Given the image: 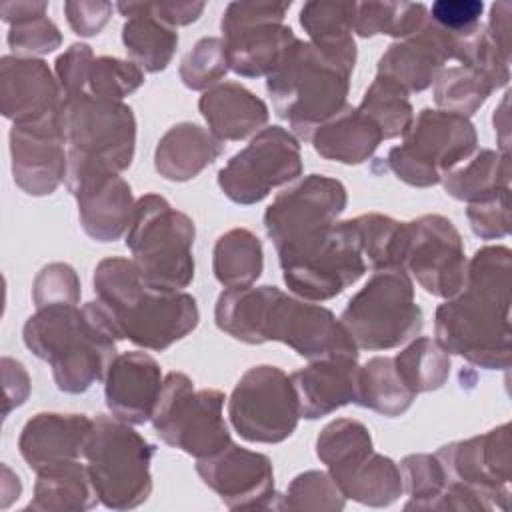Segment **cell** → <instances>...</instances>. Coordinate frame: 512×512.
Returning <instances> with one entry per match:
<instances>
[{"instance_id": "cell-33", "label": "cell", "mask_w": 512, "mask_h": 512, "mask_svg": "<svg viewBox=\"0 0 512 512\" xmlns=\"http://www.w3.org/2000/svg\"><path fill=\"white\" fill-rule=\"evenodd\" d=\"M332 480L344 498H352L366 506H388L398 500L404 490L396 462L374 450L356 466Z\"/></svg>"}, {"instance_id": "cell-15", "label": "cell", "mask_w": 512, "mask_h": 512, "mask_svg": "<svg viewBox=\"0 0 512 512\" xmlns=\"http://www.w3.org/2000/svg\"><path fill=\"white\" fill-rule=\"evenodd\" d=\"M398 266L432 296L454 298L466 282L464 242L452 220L424 214L402 222Z\"/></svg>"}, {"instance_id": "cell-42", "label": "cell", "mask_w": 512, "mask_h": 512, "mask_svg": "<svg viewBox=\"0 0 512 512\" xmlns=\"http://www.w3.org/2000/svg\"><path fill=\"white\" fill-rule=\"evenodd\" d=\"M362 254L368 258V264L374 270L382 268H400V240H402V222H396L390 216L368 212L352 218Z\"/></svg>"}, {"instance_id": "cell-55", "label": "cell", "mask_w": 512, "mask_h": 512, "mask_svg": "<svg viewBox=\"0 0 512 512\" xmlns=\"http://www.w3.org/2000/svg\"><path fill=\"white\" fill-rule=\"evenodd\" d=\"M46 10H48L46 2H22V0H16V2H2L0 4L2 20L8 22V24H14L16 20H22V18H28L32 14H40V12H46Z\"/></svg>"}, {"instance_id": "cell-18", "label": "cell", "mask_w": 512, "mask_h": 512, "mask_svg": "<svg viewBox=\"0 0 512 512\" xmlns=\"http://www.w3.org/2000/svg\"><path fill=\"white\" fill-rule=\"evenodd\" d=\"M436 458L444 468L446 482H458L478 492L492 510H508V484L512 478L508 422L468 440L444 444Z\"/></svg>"}, {"instance_id": "cell-31", "label": "cell", "mask_w": 512, "mask_h": 512, "mask_svg": "<svg viewBox=\"0 0 512 512\" xmlns=\"http://www.w3.org/2000/svg\"><path fill=\"white\" fill-rule=\"evenodd\" d=\"M382 140L380 128L364 112L348 104L340 114L316 128L310 138L316 154L350 166L366 162Z\"/></svg>"}, {"instance_id": "cell-7", "label": "cell", "mask_w": 512, "mask_h": 512, "mask_svg": "<svg viewBox=\"0 0 512 512\" xmlns=\"http://www.w3.org/2000/svg\"><path fill=\"white\" fill-rule=\"evenodd\" d=\"M194 236L188 214L172 208L160 194H144L136 200L126 246L150 288L180 292L194 278Z\"/></svg>"}, {"instance_id": "cell-28", "label": "cell", "mask_w": 512, "mask_h": 512, "mask_svg": "<svg viewBox=\"0 0 512 512\" xmlns=\"http://www.w3.org/2000/svg\"><path fill=\"white\" fill-rule=\"evenodd\" d=\"M224 150V144L206 128L180 122L158 140L154 152L156 172L172 182L196 178Z\"/></svg>"}, {"instance_id": "cell-48", "label": "cell", "mask_w": 512, "mask_h": 512, "mask_svg": "<svg viewBox=\"0 0 512 512\" xmlns=\"http://www.w3.org/2000/svg\"><path fill=\"white\" fill-rule=\"evenodd\" d=\"M510 188H500L476 202H470L466 208V218L470 228L482 240L504 238L510 232Z\"/></svg>"}, {"instance_id": "cell-34", "label": "cell", "mask_w": 512, "mask_h": 512, "mask_svg": "<svg viewBox=\"0 0 512 512\" xmlns=\"http://www.w3.org/2000/svg\"><path fill=\"white\" fill-rule=\"evenodd\" d=\"M264 268L260 238L248 228H232L218 236L212 252V270L224 288L252 286Z\"/></svg>"}, {"instance_id": "cell-27", "label": "cell", "mask_w": 512, "mask_h": 512, "mask_svg": "<svg viewBox=\"0 0 512 512\" xmlns=\"http://www.w3.org/2000/svg\"><path fill=\"white\" fill-rule=\"evenodd\" d=\"M198 108L220 142L244 140L258 134L268 122L264 100L238 82H222L204 90Z\"/></svg>"}, {"instance_id": "cell-39", "label": "cell", "mask_w": 512, "mask_h": 512, "mask_svg": "<svg viewBox=\"0 0 512 512\" xmlns=\"http://www.w3.org/2000/svg\"><path fill=\"white\" fill-rule=\"evenodd\" d=\"M428 20V8L422 2H356L354 32L362 38L378 34L408 38Z\"/></svg>"}, {"instance_id": "cell-38", "label": "cell", "mask_w": 512, "mask_h": 512, "mask_svg": "<svg viewBox=\"0 0 512 512\" xmlns=\"http://www.w3.org/2000/svg\"><path fill=\"white\" fill-rule=\"evenodd\" d=\"M374 450L370 430L352 418H336L316 438V456L328 466L332 478L350 470Z\"/></svg>"}, {"instance_id": "cell-52", "label": "cell", "mask_w": 512, "mask_h": 512, "mask_svg": "<svg viewBox=\"0 0 512 512\" xmlns=\"http://www.w3.org/2000/svg\"><path fill=\"white\" fill-rule=\"evenodd\" d=\"M64 14L70 28L78 36H96L110 20L112 4L102 0H68L64 2Z\"/></svg>"}, {"instance_id": "cell-30", "label": "cell", "mask_w": 512, "mask_h": 512, "mask_svg": "<svg viewBox=\"0 0 512 512\" xmlns=\"http://www.w3.org/2000/svg\"><path fill=\"white\" fill-rule=\"evenodd\" d=\"M354 16L356 2L312 0L300 10V26L310 36V42L348 72L356 64Z\"/></svg>"}, {"instance_id": "cell-21", "label": "cell", "mask_w": 512, "mask_h": 512, "mask_svg": "<svg viewBox=\"0 0 512 512\" xmlns=\"http://www.w3.org/2000/svg\"><path fill=\"white\" fill-rule=\"evenodd\" d=\"M458 36L436 26L430 16L424 26L394 44L380 56L376 76L394 84L404 94L426 90L448 60H454Z\"/></svg>"}, {"instance_id": "cell-53", "label": "cell", "mask_w": 512, "mask_h": 512, "mask_svg": "<svg viewBox=\"0 0 512 512\" xmlns=\"http://www.w3.org/2000/svg\"><path fill=\"white\" fill-rule=\"evenodd\" d=\"M150 12L170 28L192 24L204 12V2H176V0H162V2H148Z\"/></svg>"}, {"instance_id": "cell-40", "label": "cell", "mask_w": 512, "mask_h": 512, "mask_svg": "<svg viewBox=\"0 0 512 512\" xmlns=\"http://www.w3.org/2000/svg\"><path fill=\"white\" fill-rule=\"evenodd\" d=\"M494 90V84L470 66L444 68L434 80V100L438 108L464 118H470Z\"/></svg>"}, {"instance_id": "cell-1", "label": "cell", "mask_w": 512, "mask_h": 512, "mask_svg": "<svg viewBox=\"0 0 512 512\" xmlns=\"http://www.w3.org/2000/svg\"><path fill=\"white\" fill-rule=\"evenodd\" d=\"M508 246H484L468 260L464 288L436 308L434 332L448 354L486 370H508L512 360Z\"/></svg>"}, {"instance_id": "cell-10", "label": "cell", "mask_w": 512, "mask_h": 512, "mask_svg": "<svg viewBox=\"0 0 512 512\" xmlns=\"http://www.w3.org/2000/svg\"><path fill=\"white\" fill-rule=\"evenodd\" d=\"M278 262L286 286L310 302L336 298L366 272L352 218L334 222L328 230L278 250Z\"/></svg>"}, {"instance_id": "cell-17", "label": "cell", "mask_w": 512, "mask_h": 512, "mask_svg": "<svg viewBox=\"0 0 512 512\" xmlns=\"http://www.w3.org/2000/svg\"><path fill=\"white\" fill-rule=\"evenodd\" d=\"M348 204L340 180L310 174L282 190L264 212V228L276 252L328 230Z\"/></svg>"}, {"instance_id": "cell-26", "label": "cell", "mask_w": 512, "mask_h": 512, "mask_svg": "<svg viewBox=\"0 0 512 512\" xmlns=\"http://www.w3.org/2000/svg\"><path fill=\"white\" fill-rule=\"evenodd\" d=\"M84 232L96 242L118 240L132 222L134 196L120 174L88 180L72 190Z\"/></svg>"}, {"instance_id": "cell-22", "label": "cell", "mask_w": 512, "mask_h": 512, "mask_svg": "<svg viewBox=\"0 0 512 512\" xmlns=\"http://www.w3.org/2000/svg\"><path fill=\"white\" fill-rule=\"evenodd\" d=\"M62 90L40 58L4 56L0 60V110L6 118L36 122L62 110Z\"/></svg>"}, {"instance_id": "cell-16", "label": "cell", "mask_w": 512, "mask_h": 512, "mask_svg": "<svg viewBox=\"0 0 512 512\" xmlns=\"http://www.w3.org/2000/svg\"><path fill=\"white\" fill-rule=\"evenodd\" d=\"M302 174L298 138L282 126L262 128L246 148L236 152L218 172V186L236 204H256L274 188Z\"/></svg>"}, {"instance_id": "cell-36", "label": "cell", "mask_w": 512, "mask_h": 512, "mask_svg": "<svg viewBox=\"0 0 512 512\" xmlns=\"http://www.w3.org/2000/svg\"><path fill=\"white\" fill-rule=\"evenodd\" d=\"M414 398L416 394L410 392L400 380L390 356H374L360 366L358 406L370 408L388 418H396L412 406Z\"/></svg>"}, {"instance_id": "cell-29", "label": "cell", "mask_w": 512, "mask_h": 512, "mask_svg": "<svg viewBox=\"0 0 512 512\" xmlns=\"http://www.w3.org/2000/svg\"><path fill=\"white\" fill-rule=\"evenodd\" d=\"M116 10L126 18L122 44L130 62L146 72H162L178 48L176 28L160 22L148 2H118Z\"/></svg>"}, {"instance_id": "cell-12", "label": "cell", "mask_w": 512, "mask_h": 512, "mask_svg": "<svg viewBox=\"0 0 512 512\" xmlns=\"http://www.w3.org/2000/svg\"><path fill=\"white\" fill-rule=\"evenodd\" d=\"M224 400V392L196 390L184 372H170L152 414L154 432L164 444L196 460L214 456L232 442L222 416Z\"/></svg>"}, {"instance_id": "cell-24", "label": "cell", "mask_w": 512, "mask_h": 512, "mask_svg": "<svg viewBox=\"0 0 512 512\" xmlns=\"http://www.w3.org/2000/svg\"><path fill=\"white\" fill-rule=\"evenodd\" d=\"M358 358L326 356L310 360L306 368L290 374L298 396L300 418L318 420L334 410L358 402Z\"/></svg>"}, {"instance_id": "cell-14", "label": "cell", "mask_w": 512, "mask_h": 512, "mask_svg": "<svg viewBox=\"0 0 512 512\" xmlns=\"http://www.w3.org/2000/svg\"><path fill=\"white\" fill-rule=\"evenodd\" d=\"M290 2H230L220 30L230 70L244 78L268 76L298 40L284 24Z\"/></svg>"}, {"instance_id": "cell-23", "label": "cell", "mask_w": 512, "mask_h": 512, "mask_svg": "<svg viewBox=\"0 0 512 512\" xmlns=\"http://www.w3.org/2000/svg\"><path fill=\"white\" fill-rule=\"evenodd\" d=\"M164 378L160 364L146 352L116 354L104 378V400L112 416L132 426L152 420Z\"/></svg>"}, {"instance_id": "cell-35", "label": "cell", "mask_w": 512, "mask_h": 512, "mask_svg": "<svg viewBox=\"0 0 512 512\" xmlns=\"http://www.w3.org/2000/svg\"><path fill=\"white\" fill-rule=\"evenodd\" d=\"M448 196L462 202H476L500 188H510V154L482 148L442 178Z\"/></svg>"}, {"instance_id": "cell-56", "label": "cell", "mask_w": 512, "mask_h": 512, "mask_svg": "<svg viewBox=\"0 0 512 512\" xmlns=\"http://www.w3.org/2000/svg\"><path fill=\"white\" fill-rule=\"evenodd\" d=\"M510 96V92H506L504 94V98H502V102H500V106L494 110L502 120L500 122H496L494 120V132H496V136H498V140H500V152H504V154H508V134H510V130H508V126H510V122H508V98Z\"/></svg>"}, {"instance_id": "cell-47", "label": "cell", "mask_w": 512, "mask_h": 512, "mask_svg": "<svg viewBox=\"0 0 512 512\" xmlns=\"http://www.w3.org/2000/svg\"><path fill=\"white\" fill-rule=\"evenodd\" d=\"M62 44L58 26L46 16V12L32 14L16 20L8 30V46L16 56L34 58V54H50Z\"/></svg>"}, {"instance_id": "cell-41", "label": "cell", "mask_w": 512, "mask_h": 512, "mask_svg": "<svg viewBox=\"0 0 512 512\" xmlns=\"http://www.w3.org/2000/svg\"><path fill=\"white\" fill-rule=\"evenodd\" d=\"M356 108L380 128L384 140L398 136L404 138L414 120V110L408 94L378 76L368 86L362 102Z\"/></svg>"}, {"instance_id": "cell-32", "label": "cell", "mask_w": 512, "mask_h": 512, "mask_svg": "<svg viewBox=\"0 0 512 512\" xmlns=\"http://www.w3.org/2000/svg\"><path fill=\"white\" fill-rule=\"evenodd\" d=\"M36 474L38 480L28 510L78 512L90 510L100 502L90 482L88 468L78 460L48 466Z\"/></svg>"}, {"instance_id": "cell-54", "label": "cell", "mask_w": 512, "mask_h": 512, "mask_svg": "<svg viewBox=\"0 0 512 512\" xmlns=\"http://www.w3.org/2000/svg\"><path fill=\"white\" fill-rule=\"evenodd\" d=\"M510 12H512L510 2L492 4L488 24L484 26L488 38L508 60H510Z\"/></svg>"}, {"instance_id": "cell-45", "label": "cell", "mask_w": 512, "mask_h": 512, "mask_svg": "<svg viewBox=\"0 0 512 512\" xmlns=\"http://www.w3.org/2000/svg\"><path fill=\"white\" fill-rule=\"evenodd\" d=\"M344 494L332 480L328 472L308 470L298 474L286 494L282 496L278 508L282 510H342Z\"/></svg>"}, {"instance_id": "cell-19", "label": "cell", "mask_w": 512, "mask_h": 512, "mask_svg": "<svg viewBox=\"0 0 512 512\" xmlns=\"http://www.w3.org/2000/svg\"><path fill=\"white\" fill-rule=\"evenodd\" d=\"M10 154L14 182L26 194H52L66 178L68 168L62 110L36 122H14L10 130Z\"/></svg>"}, {"instance_id": "cell-25", "label": "cell", "mask_w": 512, "mask_h": 512, "mask_svg": "<svg viewBox=\"0 0 512 512\" xmlns=\"http://www.w3.org/2000/svg\"><path fill=\"white\" fill-rule=\"evenodd\" d=\"M92 424L94 418L84 414L38 412L24 424L18 450L34 472L78 460L84 456Z\"/></svg>"}, {"instance_id": "cell-5", "label": "cell", "mask_w": 512, "mask_h": 512, "mask_svg": "<svg viewBox=\"0 0 512 512\" xmlns=\"http://www.w3.org/2000/svg\"><path fill=\"white\" fill-rule=\"evenodd\" d=\"M62 122L68 144L66 186L120 174L132 164L136 148V118L128 104L96 98L88 92L64 98Z\"/></svg>"}, {"instance_id": "cell-8", "label": "cell", "mask_w": 512, "mask_h": 512, "mask_svg": "<svg viewBox=\"0 0 512 512\" xmlns=\"http://www.w3.org/2000/svg\"><path fill=\"white\" fill-rule=\"evenodd\" d=\"M156 446L132 424L98 414L88 436L84 458L98 500L112 510H130L152 492L150 462Z\"/></svg>"}, {"instance_id": "cell-46", "label": "cell", "mask_w": 512, "mask_h": 512, "mask_svg": "<svg viewBox=\"0 0 512 512\" xmlns=\"http://www.w3.org/2000/svg\"><path fill=\"white\" fill-rule=\"evenodd\" d=\"M144 84V72L130 60L114 56H98L92 62L86 92L96 98L118 100L132 94Z\"/></svg>"}, {"instance_id": "cell-2", "label": "cell", "mask_w": 512, "mask_h": 512, "mask_svg": "<svg viewBox=\"0 0 512 512\" xmlns=\"http://www.w3.org/2000/svg\"><path fill=\"white\" fill-rule=\"evenodd\" d=\"M216 326L244 344L282 342L298 356H356L358 348L332 310L276 286L226 288L214 306Z\"/></svg>"}, {"instance_id": "cell-3", "label": "cell", "mask_w": 512, "mask_h": 512, "mask_svg": "<svg viewBox=\"0 0 512 512\" xmlns=\"http://www.w3.org/2000/svg\"><path fill=\"white\" fill-rule=\"evenodd\" d=\"M92 282L96 300L84 306L116 340L162 352L198 326L200 312L192 294L150 288L128 258L100 260Z\"/></svg>"}, {"instance_id": "cell-43", "label": "cell", "mask_w": 512, "mask_h": 512, "mask_svg": "<svg viewBox=\"0 0 512 512\" xmlns=\"http://www.w3.org/2000/svg\"><path fill=\"white\" fill-rule=\"evenodd\" d=\"M402 486L410 500L406 510H436L446 488V474L436 454H410L400 462Z\"/></svg>"}, {"instance_id": "cell-4", "label": "cell", "mask_w": 512, "mask_h": 512, "mask_svg": "<svg viewBox=\"0 0 512 512\" xmlns=\"http://www.w3.org/2000/svg\"><path fill=\"white\" fill-rule=\"evenodd\" d=\"M26 348L48 362L58 390L82 394L106 378L116 358V338L86 308L48 304L36 308L22 328Z\"/></svg>"}, {"instance_id": "cell-9", "label": "cell", "mask_w": 512, "mask_h": 512, "mask_svg": "<svg viewBox=\"0 0 512 512\" xmlns=\"http://www.w3.org/2000/svg\"><path fill=\"white\" fill-rule=\"evenodd\" d=\"M358 350H390L424 326L414 300V284L402 268L374 270L368 282L348 300L340 318Z\"/></svg>"}, {"instance_id": "cell-20", "label": "cell", "mask_w": 512, "mask_h": 512, "mask_svg": "<svg viewBox=\"0 0 512 512\" xmlns=\"http://www.w3.org/2000/svg\"><path fill=\"white\" fill-rule=\"evenodd\" d=\"M196 472L230 510L268 508L276 496L270 458L234 442L214 456L200 458Z\"/></svg>"}, {"instance_id": "cell-50", "label": "cell", "mask_w": 512, "mask_h": 512, "mask_svg": "<svg viewBox=\"0 0 512 512\" xmlns=\"http://www.w3.org/2000/svg\"><path fill=\"white\" fill-rule=\"evenodd\" d=\"M484 4L480 0H438L430 6V20L442 30L462 36L480 28Z\"/></svg>"}, {"instance_id": "cell-13", "label": "cell", "mask_w": 512, "mask_h": 512, "mask_svg": "<svg viewBox=\"0 0 512 512\" xmlns=\"http://www.w3.org/2000/svg\"><path fill=\"white\" fill-rule=\"evenodd\" d=\"M228 418L240 438L278 444L298 426V396L290 376L270 364L248 368L228 400Z\"/></svg>"}, {"instance_id": "cell-51", "label": "cell", "mask_w": 512, "mask_h": 512, "mask_svg": "<svg viewBox=\"0 0 512 512\" xmlns=\"http://www.w3.org/2000/svg\"><path fill=\"white\" fill-rule=\"evenodd\" d=\"M94 62L92 48L88 44L76 42L56 60V80L62 90V98H72L86 92L90 68Z\"/></svg>"}, {"instance_id": "cell-49", "label": "cell", "mask_w": 512, "mask_h": 512, "mask_svg": "<svg viewBox=\"0 0 512 512\" xmlns=\"http://www.w3.org/2000/svg\"><path fill=\"white\" fill-rule=\"evenodd\" d=\"M32 298L36 308L48 304H78L80 302V280L72 266L54 262L44 266L32 286Z\"/></svg>"}, {"instance_id": "cell-37", "label": "cell", "mask_w": 512, "mask_h": 512, "mask_svg": "<svg viewBox=\"0 0 512 512\" xmlns=\"http://www.w3.org/2000/svg\"><path fill=\"white\" fill-rule=\"evenodd\" d=\"M392 360L400 380L416 396L442 388L450 376V354L430 336L414 338Z\"/></svg>"}, {"instance_id": "cell-11", "label": "cell", "mask_w": 512, "mask_h": 512, "mask_svg": "<svg viewBox=\"0 0 512 512\" xmlns=\"http://www.w3.org/2000/svg\"><path fill=\"white\" fill-rule=\"evenodd\" d=\"M478 136L470 118L424 108L412 120L400 146L390 148L388 168L408 186L428 188L464 164L476 150Z\"/></svg>"}, {"instance_id": "cell-44", "label": "cell", "mask_w": 512, "mask_h": 512, "mask_svg": "<svg viewBox=\"0 0 512 512\" xmlns=\"http://www.w3.org/2000/svg\"><path fill=\"white\" fill-rule=\"evenodd\" d=\"M230 70L226 44L222 38H200L180 62V80L190 90H208L216 86Z\"/></svg>"}, {"instance_id": "cell-6", "label": "cell", "mask_w": 512, "mask_h": 512, "mask_svg": "<svg viewBox=\"0 0 512 512\" xmlns=\"http://www.w3.org/2000/svg\"><path fill=\"white\" fill-rule=\"evenodd\" d=\"M350 74L312 42L296 40L282 62L266 76L276 114L298 140H310L316 128L346 108Z\"/></svg>"}]
</instances>
